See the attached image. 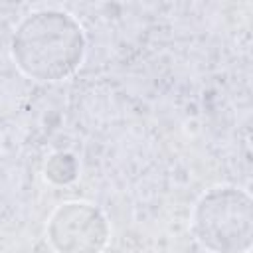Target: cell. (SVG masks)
Wrapping results in <instances>:
<instances>
[{"mask_svg": "<svg viewBox=\"0 0 253 253\" xmlns=\"http://www.w3.org/2000/svg\"><path fill=\"white\" fill-rule=\"evenodd\" d=\"M87 40L79 20L59 8L36 10L20 20L10 40L16 67L30 79L55 83L83 63Z\"/></svg>", "mask_w": 253, "mask_h": 253, "instance_id": "6da1fadb", "label": "cell"}, {"mask_svg": "<svg viewBox=\"0 0 253 253\" xmlns=\"http://www.w3.org/2000/svg\"><path fill=\"white\" fill-rule=\"evenodd\" d=\"M190 229L210 253H249L253 243V202L237 186H215L192 208Z\"/></svg>", "mask_w": 253, "mask_h": 253, "instance_id": "7a4b0ae2", "label": "cell"}, {"mask_svg": "<svg viewBox=\"0 0 253 253\" xmlns=\"http://www.w3.org/2000/svg\"><path fill=\"white\" fill-rule=\"evenodd\" d=\"M45 235L57 253H101L111 237V227L97 206L73 200L53 210Z\"/></svg>", "mask_w": 253, "mask_h": 253, "instance_id": "3957f363", "label": "cell"}, {"mask_svg": "<svg viewBox=\"0 0 253 253\" xmlns=\"http://www.w3.org/2000/svg\"><path fill=\"white\" fill-rule=\"evenodd\" d=\"M79 174V164L75 160L73 154L69 152H55L47 158L45 162V168H43V176L47 182L51 184H69L77 178Z\"/></svg>", "mask_w": 253, "mask_h": 253, "instance_id": "277c9868", "label": "cell"}]
</instances>
